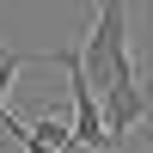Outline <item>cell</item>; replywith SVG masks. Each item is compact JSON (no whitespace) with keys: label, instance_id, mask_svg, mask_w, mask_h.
Returning <instances> with one entry per match:
<instances>
[{"label":"cell","instance_id":"6da1fadb","mask_svg":"<svg viewBox=\"0 0 153 153\" xmlns=\"http://www.w3.org/2000/svg\"><path fill=\"white\" fill-rule=\"evenodd\" d=\"M80 55H86V74H92V86H117L123 74H135L129 0H98V12H92V31H86Z\"/></svg>","mask_w":153,"mask_h":153},{"label":"cell","instance_id":"7a4b0ae2","mask_svg":"<svg viewBox=\"0 0 153 153\" xmlns=\"http://www.w3.org/2000/svg\"><path fill=\"white\" fill-rule=\"evenodd\" d=\"M147 117H153V61H135V74L104 86V129H110V141H123Z\"/></svg>","mask_w":153,"mask_h":153},{"label":"cell","instance_id":"3957f363","mask_svg":"<svg viewBox=\"0 0 153 153\" xmlns=\"http://www.w3.org/2000/svg\"><path fill=\"white\" fill-rule=\"evenodd\" d=\"M37 61H49V49H0V117L12 110V86H19V74L37 68Z\"/></svg>","mask_w":153,"mask_h":153},{"label":"cell","instance_id":"277c9868","mask_svg":"<svg viewBox=\"0 0 153 153\" xmlns=\"http://www.w3.org/2000/svg\"><path fill=\"white\" fill-rule=\"evenodd\" d=\"M61 153H104V147H86V141H68Z\"/></svg>","mask_w":153,"mask_h":153}]
</instances>
